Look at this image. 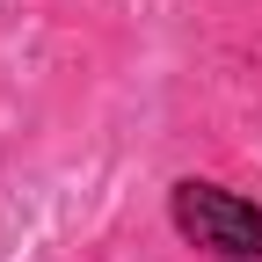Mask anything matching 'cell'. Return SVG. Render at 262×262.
I'll return each instance as SVG.
<instances>
[{
  "label": "cell",
  "mask_w": 262,
  "mask_h": 262,
  "mask_svg": "<svg viewBox=\"0 0 262 262\" xmlns=\"http://www.w3.org/2000/svg\"><path fill=\"white\" fill-rule=\"evenodd\" d=\"M168 219L189 248H204L219 262H262V204H248L241 189L204 182V175H182L168 189Z\"/></svg>",
  "instance_id": "6da1fadb"
}]
</instances>
